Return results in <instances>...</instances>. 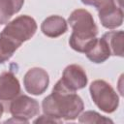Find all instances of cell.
I'll use <instances>...</instances> for the list:
<instances>
[{"mask_svg": "<svg viewBox=\"0 0 124 124\" xmlns=\"http://www.w3.org/2000/svg\"><path fill=\"white\" fill-rule=\"evenodd\" d=\"M82 4L87 6H93L97 11L106 9L110 6L122 7V0H80Z\"/></svg>", "mask_w": 124, "mask_h": 124, "instance_id": "9a60e30c", "label": "cell"}, {"mask_svg": "<svg viewBox=\"0 0 124 124\" xmlns=\"http://www.w3.org/2000/svg\"><path fill=\"white\" fill-rule=\"evenodd\" d=\"M23 4L24 0H0V25L7 24L21 10Z\"/></svg>", "mask_w": 124, "mask_h": 124, "instance_id": "7c38bea8", "label": "cell"}, {"mask_svg": "<svg viewBox=\"0 0 124 124\" xmlns=\"http://www.w3.org/2000/svg\"><path fill=\"white\" fill-rule=\"evenodd\" d=\"M44 114L58 120H75L84 108L82 99L76 92L68 90L60 80L42 103Z\"/></svg>", "mask_w": 124, "mask_h": 124, "instance_id": "6da1fadb", "label": "cell"}, {"mask_svg": "<svg viewBox=\"0 0 124 124\" xmlns=\"http://www.w3.org/2000/svg\"><path fill=\"white\" fill-rule=\"evenodd\" d=\"M78 122L79 123H113V121L108 117H105L101 115L100 113L93 111V110H87L83 112L81 115H78Z\"/></svg>", "mask_w": 124, "mask_h": 124, "instance_id": "5bb4252c", "label": "cell"}, {"mask_svg": "<svg viewBox=\"0 0 124 124\" xmlns=\"http://www.w3.org/2000/svg\"><path fill=\"white\" fill-rule=\"evenodd\" d=\"M49 76L46 70L39 67L29 69L23 77L25 90L31 95H42L48 87Z\"/></svg>", "mask_w": 124, "mask_h": 124, "instance_id": "8992f818", "label": "cell"}, {"mask_svg": "<svg viewBox=\"0 0 124 124\" xmlns=\"http://www.w3.org/2000/svg\"><path fill=\"white\" fill-rule=\"evenodd\" d=\"M37 31L35 19L27 15H22L9 21L0 33V45L8 51L16 50L26 41L30 40Z\"/></svg>", "mask_w": 124, "mask_h": 124, "instance_id": "3957f363", "label": "cell"}, {"mask_svg": "<svg viewBox=\"0 0 124 124\" xmlns=\"http://www.w3.org/2000/svg\"><path fill=\"white\" fill-rule=\"evenodd\" d=\"M38 122H43V123H61L62 121L61 120H58L56 118H53V117H50V116H47L46 114L44 115H41L40 117H38L37 119L34 120V123H38Z\"/></svg>", "mask_w": 124, "mask_h": 124, "instance_id": "2e32d148", "label": "cell"}, {"mask_svg": "<svg viewBox=\"0 0 124 124\" xmlns=\"http://www.w3.org/2000/svg\"><path fill=\"white\" fill-rule=\"evenodd\" d=\"M108 45L110 54L114 56L123 57V31H109L103 35Z\"/></svg>", "mask_w": 124, "mask_h": 124, "instance_id": "4fadbf2b", "label": "cell"}, {"mask_svg": "<svg viewBox=\"0 0 124 124\" xmlns=\"http://www.w3.org/2000/svg\"><path fill=\"white\" fill-rule=\"evenodd\" d=\"M59 80L68 90L76 92L87 85L88 78L81 66L78 64H71L64 69L62 78Z\"/></svg>", "mask_w": 124, "mask_h": 124, "instance_id": "52a82bcc", "label": "cell"}, {"mask_svg": "<svg viewBox=\"0 0 124 124\" xmlns=\"http://www.w3.org/2000/svg\"><path fill=\"white\" fill-rule=\"evenodd\" d=\"M89 92L94 104L104 112L111 113L119 106V97L112 86L103 79H96L91 82Z\"/></svg>", "mask_w": 124, "mask_h": 124, "instance_id": "277c9868", "label": "cell"}, {"mask_svg": "<svg viewBox=\"0 0 124 124\" xmlns=\"http://www.w3.org/2000/svg\"><path fill=\"white\" fill-rule=\"evenodd\" d=\"M101 24L107 29H114L123 23V9L118 6H110L98 11Z\"/></svg>", "mask_w": 124, "mask_h": 124, "instance_id": "8fae6325", "label": "cell"}, {"mask_svg": "<svg viewBox=\"0 0 124 124\" xmlns=\"http://www.w3.org/2000/svg\"><path fill=\"white\" fill-rule=\"evenodd\" d=\"M68 30V24L60 16H49L41 24V31L49 38H57Z\"/></svg>", "mask_w": 124, "mask_h": 124, "instance_id": "30bf717a", "label": "cell"}, {"mask_svg": "<svg viewBox=\"0 0 124 124\" xmlns=\"http://www.w3.org/2000/svg\"><path fill=\"white\" fill-rule=\"evenodd\" d=\"M3 112H4V107H3V105L0 103V118H1V116H2V114H3Z\"/></svg>", "mask_w": 124, "mask_h": 124, "instance_id": "e0dca14e", "label": "cell"}, {"mask_svg": "<svg viewBox=\"0 0 124 124\" xmlns=\"http://www.w3.org/2000/svg\"><path fill=\"white\" fill-rule=\"evenodd\" d=\"M20 94V84L12 72L0 75V101H12Z\"/></svg>", "mask_w": 124, "mask_h": 124, "instance_id": "ba28073f", "label": "cell"}, {"mask_svg": "<svg viewBox=\"0 0 124 124\" xmlns=\"http://www.w3.org/2000/svg\"><path fill=\"white\" fill-rule=\"evenodd\" d=\"M84 54L91 62L96 64L104 63L111 55L108 45L107 44L106 40L103 37L102 38L96 37L93 40V42L90 44V46L87 47Z\"/></svg>", "mask_w": 124, "mask_h": 124, "instance_id": "9c48e42d", "label": "cell"}, {"mask_svg": "<svg viewBox=\"0 0 124 124\" xmlns=\"http://www.w3.org/2000/svg\"><path fill=\"white\" fill-rule=\"evenodd\" d=\"M68 23L73 29L69 39L70 46L84 53L90 44L98 35V27L92 15L84 9H77L68 17Z\"/></svg>", "mask_w": 124, "mask_h": 124, "instance_id": "7a4b0ae2", "label": "cell"}, {"mask_svg": "<svg viewBox=\"0 0 124 124\" xmlns=\"http://www.w3.org/2000/svg\"><path fill=\"white\" fill-rule=\"evenodd\" d=\"M9 111L13 117L19 119L21 123H28L29 119L39 114L40 105L37 100L27 95L19 94L12 100Z\"/></svg>", "mask_w": 124, "mask_h": 124, "instance_id": "5b68a950", "label": "cell"}]
</instances>
